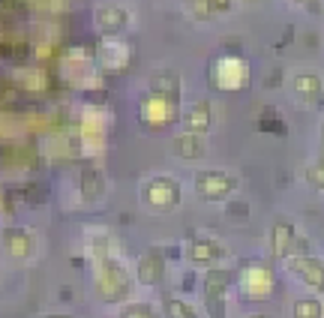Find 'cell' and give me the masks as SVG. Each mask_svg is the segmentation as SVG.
<instances>
[{
    "instance_id": "obj_1",
    "label": "cell",
    "mask_w": 324,
    "mask_h": 318,
    "mask_svg": "<svg viewBox=\"0 0 324 318\" xmlns=\"http://www.w3.org/2000/svg\"><path fill=\"white\" fill-rule=\"evenodd\" d=\"M90 252H93V261H96V288L102 294V300H108V303L123 300L129 294V273H126L123 261L114 258L105 237H99V243H93Z\"/></svg>"
},
{
    "instance_id": "obj_2",
    "label": "cell",
    "mask_w": 324,
    "mask_h": 318,
    "mask_svg": "<svg viewBox=\"0 0 324 318\" xmlns=\"http://www.w3.org/2000/svg\"><path fill=\"white\" fill-rule=\"evenodd\" d=\"M180 195H183L180 183H177L174 177H165V174L150 177V180L141 186V198H144V204H147L150 210H159V213L174 210V207L180 204Z\"/></svg>"
},
{
    "instance_id": "obj_3",
    "label": "cell",
    "mask_w": 324,
    "mask_h": 318,
    "mask_svg": "<svg viewBox=\"0 0 324 318\" xmlns=\"http://www.w3.org/2000/svg\"><path fill=\"white\" fill-rule=\"evenodd\" d=\"M228 288H231V270H210L204 276V306L210 318H225Z\"/></svg>"
},
{
    "instance_id": "obj_4",
    "label": "cell",
    "mask_w": 324,
    "mask_h": 318,
    "mask_svg": "<svg viewBox=\"0 0 324 318\" xmlns=\"http://www.w3.org/2000/svg\"><path fill=\"white\" fill-rule=\"evenodd\" d=\"M195 192L207 201H222L234 192V177L228 171L210 168V171H198L195 174Z\"/></svg>"
},
{
    "instance_id": "obj_5",
    "label": "cell",
    "mask_w": 324,
    "mask_h": 318,
    "mask_svg": "<svg viewBox=\"0 0 324 318\" xmlns=\"http://www.w3.org/2000/svg\"><path fill=\"white\" fill-rule=\"evenodd\" d=\"M285 261H288L291 273L300 282H306L309 288H315V291L324 294V261L321 258H315V255H288Z\"/></svg>"
},
{
    "instance_id": "obj_6",
    "label": "cell",
    "mask_w": 324,
    "mask_h": 318,
    "mask_svg": "<svg viewBox=\"0 0 324 318\" xmlns=\"http://www.w3.org/2000/svg\"><path fill=\"white\" fill-rule=\"evenodd\" d=\"M240 291L249 297V300H267L270 291H273V270L261 267V264H252L243 270L240 276Z\"/></svg>"
},
{
    "instance_id": "obj_7",
    "label": "cell",
    "mask_w": 324,
    "mask_h": 318,
    "mask_svg": "<svg viewBox=\"0 0 324 318\" xmlns=\"http://www.w3.org/2000/svg\"><path fill=\"white\" fill-rule=\"evenodd\" d=\"M3 243H6V252L15 261H27L36 252V240H33V234L27 228H6L3 231Z\"/></svg>"
},
{
    "instance_id": "obj_8",
    "label": "cell",
    "mask_w": 324,
    "mask_h": 318,
    "mask_svg": "<svg viewBox=\"0 0 324 318\" xmlns=\"http://www.w3.org/2000/svg\"><path fill=\"white\" fill-rule=\"evenodd\" d=\"M135 276L141 285H159L165 279V258L159 249H150L138 258V267H135Z\"/></svg>"
},
{
    "instance_id": "obj_9",
    "label": "cell",
    "mask_w": 324,
    "mask_h": 318,
    "mask_svg": "<svg viewBox=\"0 0 324 318\" xmlns=\"http://www.w3.org/2000/svg\"><path fill=\"white\" fill-rule=\"evenodd\" d=\"M246 63L243 60H222L216 66V84L225 87V90H237L246 84Z\"/></svg>"
},
{
    "instance_id": "obj_10",
    "label": "cell",
    "mask_w": 324,
    "mask_h": 318,
    "mask_svg": "<svg viewBox=\"0 0 324 318\" xmlns=\"http://www.w3.org/2000/svg\"><path fill=\"white\" fill-rule=\"evenodd\" d=\"M294 249V225L291 222H276L270 231V252L276 261H285Z\"/></svg>"
},
{
    "instance_id": "obj_11",
    "label": "cell",
    "mask_w": 324,
    "mask_h": 318,
    "mask_svg": "<svg viewBox=\"0 0 324 318\" xmlns=\"http://www.w3.org/2000/svg\"><path fill=\"white\" fill-rule=\"evenodd\" d=\"M186 255H189V261H195V264H210V261H219L225 255V246L216 243V240H192L186 246Z\"/></svg>"
},
{
    "instance_id": "obj_12",
    "label": "cell",
    "mask_w": 324,
    "mask_h": 318,
    "mask_svg": "<svg viewBox=\"0 0 324 318\" xmlns=\"http://www.w3.org/2000/svg\"><path fill=\"white\" fill-rule=\"evenodd\" d=\"M144 123L150 126H165L171 117H174V99H150L144 105Z\"/></svg>"
},
{
    "instance_id": "obj_13",
    "label": "cell",
    "mask_w": 324,
    "mask_h": 318,
    "mask_svg": "<svg viewBox=\"0 0 324 318\" xmlns=\"http://www.w3.org/2000/svg\"><path fill=\"white\" fill-rule=\"evenodd\" d=\"M81 138H84V150H87V153H96V150H102V141H105L102 117H96V114H87V117H84V132H81Z\"/></svg>"
},
{
    "instance_id": "obj_14",
    "label": "cell",
    "mask_w": 324,
    "mask_h": 318,
    "mask_svg": "<svg viewBox=\"0 0 324 318\" xmlns=\"http://www.w3.org/2000/svg\"><path fill=\"white\" fill-rule=\"evenodd\" d=\"M102 192H105V177H102V171H99V168H87V171L81 174V198L93 204V201L102 198Z\"/></svg>"
},
{
    "instance_id": "obj_15",
    "label": "cell",
    "mask_w": 324,
    "mask_h": 318,
    "mask_svg": "<svg viewBox=\"0 0 324 318\" xmlns=\"http://www.w3.org/2000/svg\"><path fill=\"white\" fill-rule=\"evenodd\" d=\"M174 153L183 159H198L204 156V141L198 138V132H183L174 138Z\"/></svg>"
},
{
    "instance_id": "obj_16",
    "label": "cell",
    "mask_w": 324,
    "mask_h": 318,
    "mask_svg": "<svg viewBox=\"0 0 324 318\" xmlns=\"http://www.w3.org/2000/svg\"><path fill=\"white\" fill-rule=\"evenodd\" d=\"M162 312H165V318H198V312L180 297H165L162 300Z\"/></svg>"
},
{
    "instance_id": "obj_17",
    "label": "cell",
    "mask_w": 324,
    "mask_h": 318,
    "mask_svg": "<svg viewBox=\"0 0 324 318\" xmlns=\"http://www.w3.org/2000/svg\"><path fill=\"white\" fill-rule=\"evenodd\" d=\"M291 312H294V318H321L324 306L318 297H300V300H294Z\"/></svg>"
},
{
    "instance_id": "obj_18",
    "label": "cell",
    "mask_w": 324,
    "mask_h": 318,
    "mask_svg": "<svg viewBox=\"0 0 324 318\" xmlns=\"http://www.w3.org/2000/svg\"><path fill=\"white\" fill-rule=\"evenodd\" d=\"M207 126H210V108H207V102H198L186 114V129L189 132H204Z\"/></svg>"
},
{
    "instance_id": "obj_19",
    "label": "cell",
    "mask_w": 324,
    "mask_h": 318,
    "mask_svg": "<svg viewBox=\"0 0 324 318\" xmlns=\"http://www.w3.org/2000/svg\"><path fill=\"white\" fill-rule=\"evenodd\" d=\"M294 90L303 96V99H312V96H318L321 84H318V78H315V75H300V78L294 81Z\"/></svg>"
},
{
    "instance_id": "obj_20",
    "label": "cell",
    "mask_w": 324,
    "mask_h": 318,
    "mask_svg": "<svg viewBox=\"0 0 324 318\" xmlns=\"http://www.w3.org/2000/svg\"><path fill=\"white\" fill-rule=\"evenodd\" d=\"M120 318H159V315L150 303H126L120 309Z\"/></svg>"
},
{
    "instance_id": "obj_21",
    "label": "cell",
    "mask_w": 324,
    "mask_h": 318,
    "mask_svg": "<svg viewBox=\"0 0 324 318\" xmlns=\"http://www.w3.org/2000/svg\"><path fill=\"white\" fill-rule=\"evenodd\" d=\"M306 177H309V183L315 186V189H324V156L315 162V165H309V171H306Z\"/></svg>"
},
{
    "instance_id": "obj_22",
    "label": "cell",
    "mask_w": 324,
    "mask_h": 318,
    "mask_svg": "<svg viewBox=\"0 0 324 318\" xmlns=\"http://www.w3.org/2000/svg\"><path fill=\"white\" fill-rule=\"evenodd\" d=\"M300 3H306V6H315V3H318V0H300Z\"/></svg>"
},
{
    "instance_id": "obj_23",
    "label": "cell",
    "mask_w": 324,
    "mask_h": 318,
    "mask_svg": "<svg viewBox=\"0 0 324 318\" xmlns=\"http://www.w3.org/2000/svg\"><path fill=\"white\" fill-rule=\"evenodd\" d=\"M48 318H72V315H48Z\"/></svg>"
},
{
    "instance_id": "obj_24",
    "label": "cell",
    "mask_w": 324,
    "mask_h": 318,
    "mask_svg": "<svg viewBox=\"0 0 324 318\" xmlns=\"http://www.w3.org/2000/svg\"><path fill=\"white\" fill-rule=\"evenodd\" d=\"M252 318H267V315H252Z\"/></svg>"
},
{
    "instance_id": "obj_25",
    "label": "cell",
    "mask_w": 324,
    "mask_h": 318,
    "mask_svg": "<svg viewBox=\"0 0 324 318\" xmlns=\"http://www.w3.org/2000/svg\"><path fill=\"white\" fill-rule=\"evenodd\" d=\"M321 150H324V138H321Z\"/></svg>"
}]
</instances>
